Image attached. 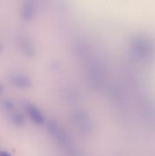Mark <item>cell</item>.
Masks as SVG:
<instances>
[{"label": "cell", "mask_w": 155, "mask_h": 156, "mask_svg": "<svg viewBox=\"0 0 155 156\" xmlns=\"http://www.w3.org/2000/svg\"><path fill=\"white\" fill-rule=\"evenodd\" d=\"M73 122L77 128V130L82 135H88L92 132L93 122L90 113L85 110H77L74 112Z\"/></svg>", "instance_id": "1"}, {"label": "cell", "mask_w": 155, "mask_h": 156, "mask_svg": "<svg viewBox=\"0 0 155 156\" xmlns=\"http://www.w3.org/2000/svg\"><path fill=\"white\" fill-rule=\"evenodd\" d=\"M47 129H48V133L50 134V136L56 142H58L59 144L64 145V146H69V145L70 139H69V136L68 133L57 122L50 121L48 123Z\"/></svg>", "instance_id": "2"}, {"label": "cell", "mask_w": 155, "mask_h": 156, "mask_svg": "<svg viewBox=\"0 0 155 156\" xmlns=\"http://www.w3.org/2000/svg\"><path fill=\"white\" fill-rule=\"evenodd\" d=\"M89 74H90V80L95 87L100 86L105 80L104 69L101 67L100 64H99L96 61L91 62L90 64Z\"/></svg>", "instance_id": "3"}, {"label": "cell", "mask_w": 155, "mask_h": 156, "mask_svg": "<svg viewBox=\"0 0 155 156\" xmlns=\"http://www.w3.org/2000/svg\"><path fill=\"white\" fill-rule=\"evenodd\" d=\"M19 50L26 57H33L36 53V47L34 42L27 36L21 34L16 39Z\"/></svg>", "instance_id": "4"}, {"label": "cell", "mask_w": 155, "mask_h": 156, "mask_svg": "<svg viewBox=\"0 0 155 156\" xmlns=\"http://www.w3.org/2000/svg\"><path fill=\"white\" fill-rule=\"evenodd\" d=\"M26 112L28 115V117L30 118V120L37 125H43L46 122V118L45 115L43 114V112L34 104L31 103H27L25 106Z\"/></svg>", "instance_id": "5"}, {"label": "cell", "mask_w": 155, "mask_h": 156, "mask_svg": "<svg viewBox=\"0 0 155 156\" xmlns=\"http://www.w3.org/2000/svg\"><path fill=\"white\" fill-rule=\"evenodd\" d=\"M10 82L12 83L13 86L21 90H26L30 88V86L32 85L31 79L26 74H24V73L14 74L10 78Z\"/></svg>", "instance_id": "6"}, {"label": "cell", "mask_w": 155, "mask_h": 156, "mask_svg": "<svg viewBox=\"0 0 155 156\" xmlns=\"http://www.w3.org/2000/svg\"><path fill=\"white\" fill-rule=\"evenodd\" d=\"M36 14V5L33 1H26L20 10V16L22 19L26 22H30L35 17Z\"/></svg>", "instance_id": "7"}, {"label": "cell", "mask_w": 155, "mask_h": 156, "mask_svg": "<svg viewBox=\"0 0 155 156\" xmlns=\"http://www.w3.org/2000/svg\"><path fill=\"white\" fill-rule=\"evenodd\" d=\"M9 121L14 126L18 127V128L23 127L26 122L24 114H22L20 112H16V111H14L13 112L9 113Z\"/></svg>", "instance_id": "8"}, {"label": "cell", "mask_w": 155, "mask_h": 156, "mask_svg": "<svg viewBox=\"0 0 155 156\" xmlns=\"http://www.w3.org/2000/svg\"><path fill=\"white\" fill-rule=\"evenodd\" d=\"M2 107H3V109H4L5 112H9V113H11V112H13L14 111H16V110H15V103H14L11 100H9V99L4 100V101H2Z\"/></svg>", "instance_id": "9"}, {"label": "cell", "mask_w": 155, "mask_h": 156, "mask_svg": "<svg viewBox=\"0 0 155 156\" xmlns=\"http://www.w3.org/2000/svg\"><path fill=\"white\" fill-rule=\"evenodd\" d=\"M69 154H70V156H82L79 153H78V152L75 151V150H71V151L69 152Z\"/></svg>", "instance_id": "10"}, {"label": "cell", "mask_w": 155, "mask_h": 156, "mask_svg": "<svg viewBox=\"0 0 155 156\" xmlns=\"http://www.w3.org/2000/svg\"><path fill=\"white\" fill-rule=\"evenodd\" d=\"M0 156H11V154L5 151H1L0 152Z\"/></svg>", "instance_id": "11"}, {"label": "cell", "mask_w": 155, "mask_h": 156, "mask_svg": "<svg viewBox=\"0 0 155 156\" xmlns=\"http://www.w3.org/2000/svg\"><path fill=\"white\" fill-rule=\"evenodd\" d=\"M4 90H5V89H4V86H3V85L0 83V96L3 94V92H4Z\"/></svg>", "instance_id": "12"}, {"label": "cell", "mask_w": 155, "mask_h": 156, "mask_svg": "<svg viewBox=\"0 0 155 156\" xmlns=\"http://www.w3.org/2000/svg\"><path fill=\"white\" fill-rule=\"evenodd\" d=\"M4 50V46H3V44L0 42V54L2 53V51Z\"/></svg>", "instance_id": "13"}]
</instances>
